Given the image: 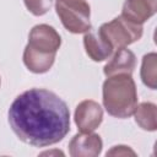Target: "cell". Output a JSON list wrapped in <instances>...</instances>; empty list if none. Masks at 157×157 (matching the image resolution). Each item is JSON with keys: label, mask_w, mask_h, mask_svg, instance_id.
I'll return each mask as SVG.
<instances>
[{"label": "cell", "mask_w": 157, "mask_h": 157, "mask_svg": "<svg viewBox=\"0 0 157 157\" xmlns=\"http://www.w3.org/2000/svg\"><path fill=\"white\" fill-rule=\"evenodd\" d=\"M7 119L13 134L25 144L47 147L70 131V110L65 101L45 88H29L11 103Z\"/></svg>", "instance_id": "1"}, {"label": "cell", "mask_w": 157, "mask_h": 157, "mask_svg": "<svg viewBox=\"0 0 157 157\" xmlns=\"http://www.w3.org/2000/svg\"><path fill=\"white\" fill-rule=\"evenodd\" d=\"M102 101L107 113L114 118L126 119L137 105L136 83L130 74L108 76L102 86Z\"/></svg>", "instance_id": "2"}, {"label": "cell", "mask_w": 157, "mask_h": 157, "mask_svg": "<svg viewBox=\"0 0 157 157\" xmlns=\"http://www.w3.org/2000/svg\"><path fill=\"white\" fill-rule=\"evenodd\" d=\"M55 11L61 25L70 33H86L92 28L91 6L86 0H55Z\"/></svg>", "instance_id": "3"}, {"label": "cell", "mask_w": 157, "mask_h": 157, "mask_svg": "<svg viewBox=\"0 0 157 157\" xmlns=\"http://www.w3.org/2000/svg\"><path fill=\"white\" fill-rule=\"evenodd\" d=\"M97 33L114 49L128 47L137 42L144 33L142 25L134 23L124 16L114 17L112 21L103 23Z\"/></svg>", "instance_id": "4"}, {"label": "cell", "mask_w": 157, "mask_h": 157, "mask_svg": "<svg viewBox=\"0 0 157 157\" xmlns=\"http://www.w3.org/2000/svg\"><path fill=\"white\" fill-rule=\"evenodd\" d=\"M27 45L43 54H56L61 45V37L58 31L47 23L36 25L28 34Z\"/></svg>", "instance_id": "5"}, {"label": "cell", "mask_w": 157, "mask_h": 157, "mask_svg": "<svg viewBox=\"0 0 157 157\" xmlns=\"http://www.w3.org/2000/svg\"><path fill=\"white\" fill-rule=\"evenodd\" d=\"M74 120L80 132H92L103 121V109L98 102L85 99L77 104Z\"/></svg>", "instance_id": "6"}, {"label": "cell", "mask_w": 157, "mask_h": 157, "mask_svg": "<svg viewBox=\"0 0 157 157\" xmlns=\"http://www.w3.org/2000/svg\"><path fill=\"white\" fill-rule=\"evenodd\" d=\"M103 148V141L98 134L80 132L72 136L69 142V153L71 157H97Z\"/></svg>", "instance_id": "7"}, {"label": "cell", "mask_w": 157, "mask_h": 157, "mask_svg": "<svg viewBox=\"0 0 157 157\" xmlns=\"http://www.w3.org/2000/svg\"><path fill=\"white\" fill-rule=\"evenodd\" d=\"M157 10V0H125L121 9V16L129 21L144 25Z\"/></svg>", "instance_id": "8"}, {"label": "cell", "mask_w": 157, "mask_h": 157, "mask_svg": "<svg viewBox=\"0 0 157 157\" xmlns=\"http://www.w3.org/2000/svg\"><path fill=\"white\" fill-rule=\"evenodd\" d=\"M136 66V56L135 54L128 49L126 47L119 48L112 54L110 60L104 65L103 72L104 75L112 76L117 74H132Z\"/></svg>", "instance_id": "9"}, {"label": "cell", "mask_w": 157, "mask_h": 157, "mask_svg": "<svg viewBox=\"0 0 157 157\" xmlns=\"http://www.w3.org/2000/svg\"><path fill=\"white\" fill-rule=\"evenodd\" d=\"M83 47L86 54L93 61H104L112 56L114 49L94 31H88L83 36Z\"/></svg>", "instance_id": "10"}, {"label": "cell", "mask_w": 157, "mask_h": 157, "mask_svg": "<svg viewBox=\"0 0 157 157\" xmlns=\"http://www.w3.org/2000/svg\"><path fill=\"white\" fill-rule=\"evenodd\" d=\"M55 55L56 54H43L38 53L33 49H31L28 45L25 47L23 49V55L22 60L25 66L33 74H44L48 72L54 61H55Z\"/></svg>", "instance_id": "11"}, {"label": "cell", "mask_w": 157, "mask_h": 157, "mask_svg": "<svg viewBox=\"0 0 157 157\" xmlns=\"http://www.w3.org/2000/svg\"><path fill=\"white\" fill-rule=\"evenodd\" d=\"M134 117L136 124L146 131L157 130V107L152 102H142L135 107Z\"/></svg>", "instance_id": "12"}, {"label": "cell", "mask_w": 157, "mask_h": 157, "mask_svg": "<svg viewBox=\"0 0 157 157\" xmlns=\"http://www.w3.org/2000/svg\"><path fill=\"white\" fill-rule=\"evenodd\" d=\"M140 76L145 86L151 90L157 88V54L147 53L142 56Z\"/></svg>", "instance_id": "13"}, {"label": "cell", "mask_w": 157, "mask_h": 157, "mask_svg": "<svg viewBox=\"0 0 157 157\" xmlns=\"http://www.w3.org/2000/svg\"><path fill=\"white\" fill-rule=\"evenodd\" d=\"M23 2L26 9L34 16L45 15L53 5V0H23Z\"/></svg>", "instance_id": "14"}, {"label": "cell", "mask_w": 157, "mask_h": 157, "mask_svg": "<svg viewBox=\"0 0 157 157\" xmlns=\"http://www.w3.org/2000/svg\"><path fill=\"white\" fill-rule=\"evenodd\" d=\"M107 156H136V152L134 150H131L129 146L125 145H118V146H113L109 151H107L105 153Z\"/></svg>", "instance_id": "15"}, {"label": "cell", "mask_w": 157, "mask_h": 157, "mask_svg": "<svg viewBox=\"0 0 157 157\" xmlns=\"http://www.w3.org/2000/svg\"><path fill=\"white\" fill-rule=\"evenodd\" d=\"M55 153H56V155H61V156H64V153H63L61 151H47V152H43V153H40V155H42V156H47V155L50 156V155H55Z\"/></svg>", "instance_id": "16"}, {"label": "cell", "mask_w": 157, "mask_h": 157, "mask_svg": "<svg viewBox=\"0 0 157 157\" xmlns=\"http://www.w3.org/2000/svg\"><path fill=\"white\" fill-rule=\"evenodd\" d=\"M0 86H1V78H0Z\"/></svg>", "instance_id": "17"}]
</instances>
